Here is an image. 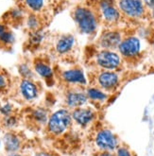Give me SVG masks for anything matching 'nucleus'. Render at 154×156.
I'll use <instances>...</instances> for the list:
<instances>
[{"label": "nucleus", "mask_w": 154, "mask_h": 156, "mask_svg": "<svg viewBox=\"0 0 154 156\" xmlns=\"http://www.w3.org/2000/svg\"><path fill=\"white\" fill-rule=\"evenodd\" d=\"M75 20L84 33H92L96 29V20L94 13L85 8H79L75 12Z\"/></svg>", "instance_id": "1"}, {"label": "nucleus", "mask_w": 154, "mask_h": 156, "mask_svg": "<svg viewBox=\"0 0 154 156\" xmlns=\"http://www.w3.org/2000/svg\"><path fill=\"white\" fill-rule=\"evenodd\" d=\"M71 122V115L66 110H59L54 113L48 121V129L51 133L60 134L65 132Z\"/></svg>", "instance_id": "2"}, {"label": "nucleus", "mask_w": 154, "mask_h": 156, "mask_svg": "<svg viewBox=\"0 0 154 156\" xmlns=\"http://www.w3.org/2000/svg\"><path fill=\"white\" fill-rule=\"evenodd\" d=\"M96 61L99 66L107 69H114L120 63V59L118 57V55L108 50L101 51L100 53H98Z\"/></svg>", "instance_id": "3"}, {"label": "nucleus", "mask_w": 154, "mask_h": 156, "mask_svg": "<svg viewBox=\"0 0 154 156\" xmlns=\"http://www.w3.org/2000/svg\"><path fill=\"white\" fill-rule=\"evenodd\" d=\"M119 6L126 14L132 17L140 16L144 12L141 0H120Z\"/></svg>", "instance_id": "4"}, {"label": "nucleus", "mask_w": 154, "mask_h": 156, "mask_svg": "<svg viewBox=\"0 0 154 156\" xmlns=\"http://www.w3.org/2000/svg\"><path fill=\"white\" fill-rule=\"evenodd\" d=\"M96 144L99 148L103 150H114L117 146V140L114 133L108 130H103L99 132L96 135Z\"/></svg>", "instance_id": "5"}, {"label": "nucleus", "mask_w": 154, "mask_h": 156, "mask_svg": "<svg viewBox=\"0 0 154 156\" xmlns=\"http://www.w3.org/2000/svg\"><path fill=\"white\" fill-rule=\"evenodd\" d=\"M120 52L127 57H132L137 55L140 50V42L137 38L130 37L124 40L119 44Z\"/></svg>", "instance_id": "6"}, {"label": "nucleus", "mask_w": 154, "mask_h": 156, "mask_svg": "<svg viewBox=\"0 0 154 156\" xmlns=\"http://www.w3.org/2000/svg\"><path fill=\"white\" fill-rule=\"evenodd\" d=\"M98 81L103 88L111 89L118 82V76L114 72H103L98 77Z\"/></svg>", "instance_id": "7"}, {"label": "nucleus", "mask_w": 154, "mask_h": 156, "mask_svg": "<svg viewBox=\"0 0 154 156\" xmlns=\"http://www.w3.org/2000/svg\"><path fill=\"white\" fill-rule=\"evenodd\" d=\"M100 43L103 48H114L120 44V35L117 32H106L102 35Z\"/></svg>", "instance_id": "8"}, {"label": "nucleus", "mask_w": 154, "mask_h": 156, "mask_svg": "<svg viewBox=\"0 0 154 156\" xmlns=\"http://www.w3.org/2000/svg\"><path fill=\"white\" fill-rule=\"evenodd\" d=\"M94 117V114L91 110L88 109H76L73 112V118L75 120L81 125H86L88 122H90Z\"/></svg>", "instance_id": "9"}, {"label": "nucleus", "mask_w": 154, "mask_h": 156, "mask_svg": "<svg viewBox=\"0 0 154 156\" xmlns=\"http://www.w3.org/2000/svg\"><path fill=\"white\" fill-rule=\"evenodd\" d=\"M21 93L26 99H33L37 96V88L35 84L29 80H24L20 85Z\"/></svg>", "instance_id": "10"}, {"label": "nucleus", "mask_w": 154, "mask_h": 156, "mask_svg": "<svg viewBox=\"0 0 154 156\" xmlns=\"http://www.w3.org/2000/svg\"><path fill=\"white\" fill-rule=\"evenodd\" d=\"M62 77L69 82H78V83H85L86 80L83 72L79 69H72L63 72Z\"/></svg>", "instance_id": "11"}, {"label": "nucleus", "mask_w": 154, "mask_h": 156, "mask_svg": "<svg viewBox=\"0 0 154 156\" xmlns=\"http://www.w3.org/2000/svg\"><path fill=\"white\" fill-rule=\"evenodd\" d=\"M66 100L69 106H79L86 102L87 97L85 94L80 93V92H70L67 94Z\"/></svg>", "instance_id": "12"}, {"label": "nucleus", "mask_w": 154, "mask_h": 156, "mask_svg": "<svg viewBox=\"0 0 154 156\" xmlns=\"http://www.w3.org/2000/svg\"><path fill=\"white\" fill-rule=\"evenodd\" d=\"M4 144L6 150L9 151H15L20 148L19 138L12 133H7L4 136Z\"/></svg>", "instance_id": "13"}, {"label": "nucleus", "mask_w": 154, "mask_h": 156, "mask_svg": "<svg viewBox=\"0 0 154 156\" xmlns=\"http://www.w3.org/2000/svg\"><path fill=\"white\" fill-rule=\"evenodd\" d=\"M74 44V37L71 35H66L61 38L56 45V48L60 53H65L71 49Z\"/></svg>", "instance_id": "14"}, {"label": "nucleus", "mask_w": 154, "mask_h": 156, "mask_svg": "<svg viewBox=\"0 0 154 156\" xmlns=\"http://www.w3.org/2000/svg\"><path fill=\"white\" fill-rule=\"evenodd\" d=\"M101 10H102L103 16H104V18L107 21L113 22V21H115V20L118 19L119 12H118V11H117L113 5L105 7V8H102Z\"/></svg>", "instance_id": "15"}, {"label": "nucleus", "mask_w": 154, "mask_h": 156, "mask_svg": "<svg viewBox=\"0 0 154 156\" xmlns=\"http://www.w3.org/2000/svg\"><path fill=\"white\" fill-rule=\"evenodd\" d=\"M35 70L40 76H42L44 78H49L52 76V69L48 66L44 65V63H43V62L36 63Z\"/></svg>", "instance_id": "16"}, {"label": "nucleus", "mask_w": 154, "mask_h": 156, "mask_svg": "<svg viewBox=\"0 0 154 156\" xmlns=\"http://www.w3.org/2000/svg\"><path fill=\"white\" fill-rule=\"evenodd\" d=\"M87 94H88V97H90L93 99H96V100H103L106 98V95L104 93H102L101 91H99L96 88L88 89Z\"/></svg>", "instance_id": "17"}, {"label": "nucleus", "mask_w": 154, "mask_h": 156, "mask_svg": "<svg viewBox=\"0 0 154 156\" xmlns=\"http://www.w3.org/2000/svg\"><path fill=\"white\" fill-rule=\"evenodd\" d=\"M26 3L31 10L40 11L44 5V0H26Z\"/></svg>", "instance_id": "18"}, {"label": "nucleus", "mask_w": 154, "mask_h": 156, "mask_svg": "<svg viewBox=\"0 0 154 156\" xmlns=\"http://www.w3.org/2000/svg\"><path fill=\"white\" fill-rule=\"evenodd\" d=\"M14 40V37L12 33L9 32V31H4L2 34H0V41H2L5 44H10L12 43Z\"/></svg>", "instance_id": "19"}, {"label": "nucleus", "mask_w": 154, "mask_h": 156, "mask_svg": "<svg viewBox=\"0 0 154 156\" xmlns=\"http://www.w3.org/2000/svg\"><path fill=\"white\" fill-rule=\"evenodd\" d=\"M34 116H35L36 119H38V120L41 121V122H44L47 119V114L42 109L36 110V111L34 112Z\"/></svg>", "instance_id": "20"}, {"label": "nucleus", "mask_w": 154, "mask_h": 156, "mask_svg": "<svg viewBox=\"0 0 154 156\" xmlns=\"http://www.w3.org/2000/svg\"><path fill=\"white\" fill-rule=\"evenodd\" d=\"M20 73H21V74L24 77H26V78H28V77H30L31 75L30 70L29 69V67L26 66V65H23V66H20Z\"/></svg>", "instance_id": "21"}, {"label": "nucleus", "mask_w": 154, "mask_h": 156, "mask_svg": "<svg viewBox=\"0 0 154 156\" xmlns=\"http://www.w3.org/2000/svg\"><path fill=\"white\" fill-rule=\"evenodd\" d=\"M28 25L30 27H31V29H34V27H37L38 25V21L37 19H36V17L35 16H30L29 18V20H28Z\"/></svg>", "instance_id": "22"}, {"label": "nucleus", "mask_w": 154, "mask_h": 156, "mask_svg": "<svg viewBox=\"0 0 154 156\" xmlns=\"http://www.w3.org/2000/svg\"><path fill=\"white\" fill-rule=\"evenodd\" d=\"M117 156H131V154L126 148H120L117 151Z\"/></svg>", "instance_id": "23"}, {"label": "nucleus", "mask_w": 154, "mask_h": 156, "mask_svg": "<svg viewBox=\"0 0 154 156\" xmlns=\"http://www.w3.org/2000/svg\"><path fill=\"white\" fill-rule=\"evenodd\" d=\"M0 111H1V113L4 114V115H8L9 113H11V111H12V106L10 104H5L3 107H1Z\"/></svg>", "instance_id": "24"}, {"label": "nucleus", "mask_w": 154, "mask_h": 156, "mask_svg": "<svg viewBox=\"0 0 154 156\" xmlns=\"http://www.w3.org/2000/svg\"><path fill=\"white\" fill-rule=\"evenodd\" d=\"M7 84V80H6V78L2 75L0 74V89H3Z\"/></svg>", "instance_id": "25"}, {"label": "nucleus", "mask_w": 154, "mask_h": 156, "mask_svg": "<svg viewBox=\"0 0 154 156\" xmlns=\"http://www.w3.org/2000/svg\"><path fill=\"white\" fill-rule=\"evenodd\" d=\"M145 2H146V4L148 6H149L154 10V0H145Z\"/></svg>", "instance_id": "26"}, {"label": "nucleus", "mask_w": 154, "mask_h": 156, "mask_svg": "<svg viewBox=\"0 0 154 156\" xmlns=\"http://www.w3.org/2000/svg\"><path fill=\"white\" fill-rule=\"evenodd\" d=\"M35 156H53V155L49 154V153H47V152H40V153H37Z\"/></svg>", "instance_id": "27"}, {"label": "nucleus", "mask_w": 154, "mask_h": 156, "mask_svg": "<svg viewBox=\"0 0 154 156\" xmlns=\"http://www.w3.org/2000/svg\"><path fill=\"white\" fill-rule=\"evenodd\" d=\"M4 31H6V30H5V27H4V26L0 25V34H2Z\"/></svg>", "instance_id": "28"}, {"label": "nucleus", "mask_w": 154, "mask_h": 156, "mask_svg": "<svg viewBox=\"0 0 154 156\" xmlns=\"http://www.w3.org/2000/svg\"><path fill=\"white\" fill-rule=\"evenodd\" d=\"M99 156H114V155H112L111 153H108V152H105V153H102V154H100Z\"/></svg>", "instance_id": "29"}, {"label": "nucleus", "mask_w": 154, "mask_h": 156, "mask_svg": "<svg viewBox=\"0 0 154 156\" xmlns=\"http://www.w3.org/2000/svg\"><path fill=\"white\" fill-rule=\"evenodd\" d=\"M9 156H20V155H18V154H11V155H9Z\"/></svg>", "instance_id": "30"}, {"label": "nucleus", "mask_w": 154, "mask_h": 156, "mask_svg": "<svg viewBox=\"0 0 154 156\" xmlns=\"http://www.w3.org/2000/svg\"><path fill=\"white\" fill-rule=\"evenodd\" d=\"M153 16H154V11H153Z\"/></svg>", "instance_id": "31"}]
</instances>
